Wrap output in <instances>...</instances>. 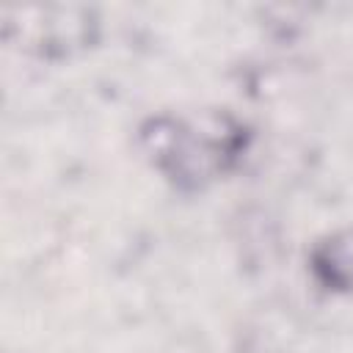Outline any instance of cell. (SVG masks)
Wrapping results in <instances>:
<instances>
[{"label": "cell", "instance_id": "1", "mask_svg": "<svg viewBox=\"0 0 353 353\" xmlns=\"http://www.w3.org/2000/svg\"><path fill=\"white\" fill-rule=\"evenodd\" d=\"M141 141L152 163L179 188H201L223 171L237 152L232 135L212 138L176 119H152L141 130Z\"/></svg>", "mask_w": 353, "mask_h": 353}, {"label": "cell", "instance_id": "2", "mask_svg": "<svg viewBox=\"0 0 353 353\" xmlns=\"http://www.w3.org/2000/svg\"><path fill=\"white\" fill-rule=\"evenodd\" d=\"M314 270L323 279V284L334 290L353 287V229L320 245V251L314 254Z\"/></svg>", "mask_w": 353, "mask_h": 353}]
</instances>
